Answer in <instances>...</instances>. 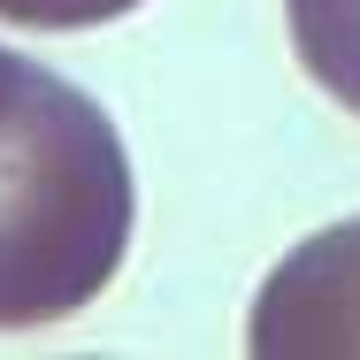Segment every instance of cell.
<instances>
[{"label": "cell", "mask_w": 360, "mask_h": 360, "mask_svg": "<svg viewBox=\"0 0 360 360\" xmlns=\"http://www.w3.org/2000/svg\"><path fill=\"white\" fill-rule=\"evenodd\" d=\"M291 54L345 115H360V0H284Z\"/></svg>", "instance_id": "3"}, {"label": "cell", "mask_w": 360, "mask_h": 360, "mask_svg": "<svg viewBox=\"0 0 360 360\" xmlns=\"http://www.w3.org/2000/svg\"><path fill=\"white\" fill-rule=\"evenodd\" d=\"M139 230L108 108L0 46V330H54L115 284Z\"/></svg>", "instance_id": "1"}, {"label": "cell", "mask_w": 360, "mask_h": 360, "mask_svg": "<svg viewBox=\"0 0 360 360\" xmlns=\"http://www.w3.org/2000/svg\"><path fill=\"white\" fill-rule=\"evenodd\" d=\"M245 353L261 360H360V215L291 245L253 299Z\"/></svg>", "instance_id": "2"}, {"label": "cell", "mask_w": 360, "mask_h": 360, "mask_svg": "<svg viewBox=\"0 0 360 360\" xmlns=\"http://www.w3.org/2000/svg\"><path fill=\"white\" fill-rule=\"evenodd\" d=\"M131 8H146V0H0V23H15V31H100Z\"/></svg>", "instance_id": "4"}]
</instances>
